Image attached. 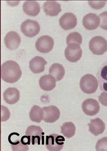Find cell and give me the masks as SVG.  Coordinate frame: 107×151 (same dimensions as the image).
Segmentation results:
<instances>
[{"instance_id":"cell-16","label":"cell","mask_w":107,"mask_h":151,"mask_svg":"<svg viewBox=\"0 0 107 151\" xmlns=\"http://www.w3.org/2000/svg\"><path fill=\"white\" fill-rule=\"evenodd\" d=\"M88 125L90 132L96 136L103 134L106 129L105 124L99 118L90 120Z\"/></svg>"},{"instance_id":"cell-22","label":"cell","mask_w":107,"mask_h":151,"mask_svg":"<svg viewBox=\"0 0 107 151\" xmlns=\"http://www.w3.org/2000/svg\"><path fill=\"white\" fill-rule=\"evenodd\" d=\"M29 117L31 121L40 123L44 118V112L42 109L38 106H33L30 112Z\"/></svg>"},{"instance_id":"cell-23","label":"cell","mask_w":107,"mask_h":151,"mask_svg":"<svg viewBox=\"0 0 107 151\" xmlns=\"http://www.w3.org/2000/svg\"><path fill=\"white\" fill-rule=\"evenodd\" d=\"M76 128L74 124L71 122H66L61 126V133L65 137L70 138L75 135Z\"/></svg>"},{"instance_id":"cell-9","label":"cell","mask_w":107,"mask_h":151,"mask_svg":"<svg viewBox=\"0 0 107 151\" xmlns=\"http://www.w3.org/2000/svg\"><path fill=\"white\" fill-rule=\"evenodd\" d=\"M42 109L44 112L43 120L46 123H54L59 119L60 112L56 106H50Z\"/></svg>"},{"instance_id":"cell-13","label":"cell","mask_w":107,"mask_h":151,"mask_svg":"<svg viewBox=\"0 0 107 151\" xmlns=\"http://www.w3.org/2000/svg\"><path fill=\"white\" fill-rule=\"evenodd\" d=\"M47 62L42 57L36 56L31 60L29 62V67L33 73L39 74L45 69V66Z\"/></svg>"},{"instance_id":"cell-8","label":"cell","mask_w":107,"mask_h":151,"mask_svg":"<svg viewBox=\"0 0 107 151\" xmlns=\"http://www.w3.org/2000/svg\"><path fill=\"white\" fill-rule=\"evenodd\" d=\"M54 42L53 39L47 35L41 36L36 41V48L40 52L46 53L50 52L53 49Z\"/></svg>"},{"instance_id":"cell-25","label":"cell","mask_w":107,"mask_h":151,"mask_svg":"<svg viewBox=\"0 0 107 151\" xmlns=\"http://www.w3.org/2000/svg\"><path fill=\"white\" fill-rule=\"evenodd\" d=\"M12 147V149L14 151H26L29 150L28 145H25L22 142L21 140L17 139L13 142L11 140L9 142Z\"/></svg>"},{"instance_id":"cell-4","label":"cell","mask_w":107,"mask_h":151,"mask_svg":"<svg viewBox=\"0 0 107 151\" xmlns=\"http://www.w3.org/2000/svg\"><path fill=\"white\" fill-rule=\"evenodd\" d=\"M65 139L63 137L56 134L47 136L46 145L50 151H59L63 148Z\"/></svg>"},{"instance_id":"cell-7","label":"cell","mask_w":107,"mask_h":151,"mask_svg":"<svg viewBox=\"0 0 107 151\" xmlns=\"http://www.w3.org/2000/svg\"><path fill=\"white\" fill-rule=\"evenodd\" d=\"M82 53L80 45L76 43H70L68 45L65 49V55L68 60L75 63L81 58Z\"/></svg>"},{"instance_id":"cell-11","label":"cell","mask_w":107,"mask_h":151,"mask_svg":"<svg viewBox=\"0 0 107 151\" xmlns=\"http://www.w3.org/2000/svg\"><path fill=\"white\" fill-rule=\"evenodd\" d=\"M59 24L65 30L73 29L76 27L77 19L76 16L73 13H65L59 20Z\"/></svg>"},{"instance_id":"cell-20","label":"cell","mask_w":107,"mask_h":151,"mask_svg":"<svg viewBox=\"0 0 107 151\" xmlns=\"http://www.w3.org/2000/svg\"><path fill=\"white\" fill-rule=\"evenodd\" d=\"M23 10L25 14L31 16L35 17L40 11L39 4L35 1H27L23 5Z\"/></svg>"},{"instance_id":"cell-26","label":"cell","mask_w":107,"mask_h":151,"mask_svg":"<svg viewBox=\"0 0 107 151\" xmlns=\"http://www.w3.org/2000/svg\"><path fill=\"white\" fill-rule=\"evenodd\" d=\"M96 147V151H107V137L98 140Z\"/></svg>"},{"instance_id":"cell-21","label":"cell","mask_w":107,"mask_h":151,"mask_svg":"<svg viewBox=\"0 0 107 151\" xmlns=\"http://www.w3.org/2000/svg\"><path fill=\"white\" fill-rule=\"evenodd\" d=\"M65 74V70L62 65L59 63H54L51 66L49 70V75L54 77L57 81L63 78Z\"/></svg>"},{"instance_id":"cell-31","label":"cell","mask_w":107,"mask_h":151,"mask_svg":"<svg viewBox=\"0 0 107 151\" xmlns=\"http://www.w3.org/2000/svg\"><path fill=\"white\" fill-rule=\"evenodd\" d=\"M21 141L24 145H30L31 143L30 137L27 135L23 136L22 137Z\"/></svg>"},{"instance_id":"cell-1","label":"cell","mask_w":107,"mask_h":151,"mask_svg":"<svg viewBox=\"0 0 107 151\" xmlns=\"http://www.w3.org/2000/svg\"><path fill=\"white\" fill-rule=\"evenodd\" d=\"M22 73L19 64L14 61H7L2 65L1 78L4 81L14 83L19 80Z\"/></svg>"},{"instance_id":"cell-12","label":"cell","mask_w":107,"mask_h":151,"mask_svg":"<svg viewBox=\"0 0 107 151\" xmlns=\"http://www.w3.org/2000/svg\"><path fill=\"white\" fill-rule=\"evenodd\" d=\"M21 41L18 34L11 31L7 34L4 39V42L6 48L10 50H14L19 47Z\"/></svg>"},{"instance_id":"cell-6","label":"cell","mask_w":107,"mask_h":151,"mask_svg":"<svg viewBox=\"0 0 107 151\" xmlns=\"http://www.w3.org/2000/svg\"><path fill=\"white\" fill-rule=\"evenodd\" d=\"M25 134L30 137L31 143L32 145H40L41 140L42 145H44V133L40 126L31 125L26 130Z\"/></svg>"},{"instance_id":"cell-5","label":"cell","mask_w":107,"mask_h":151,"mask_svg":"<svg viewBox=\"0 0 107 151\" xmlns=\"http://www.w3.org/2000/svg\"><path fill=\"white\" fill-rule=\"evenodd\" d=\"M40 29V26L38 22L32 20H25L21 26L22 32L25 36L29 37H33L37 35Z\"/></svg>"},{"instance_id":"cell-27","label":"cell","mask_w":107,"mask_h":151,"mask_svg":"<svg viewBox=\"0 0 107 151\" xmlns=\"http://www.w3.org/2000/svg\"><path fill=\"white\" fill-rule=\"evenodd\" d=\"M100 18V27L103 29L107 30V12H104L99 15Z\"/></svg>"},{"instance_id":"cell-10","label":"cell","mask_w":107,"mask_h":151,"mask_svg":"<svg viewBox=\"0 0 107 151\" xmlns=\"http://www.w3.org/2000/svg\"><path fill=\"white\" fill-rule=\"evenodd\" d=\"M82 108L86 114L90 116L97 114L100 109V104L98 101L93 99H87L83 101Z\"/></svg>"},{"instance_id":"cell-17","label":"cell","mask_w":107,"mask_h":151,"mask_svg":"<svg viewBox=\"0 0 107 151\" xmlns=\"http://www.w3.org/2000/svg\"><path fill=\"white\" fill-rule=\"evenodd\" d=\"M43 8L46 14L51 17L57 16L62 11L60 4L56 1H46L44 4Z\"/></svg>"},{"instance_id":"cell-3","label":"cell","mask_w":107,"mask_h":151,"mask_svg":"<svg viewBox=\"0 0 107 151\" xmlns=\"http://www.w3.org/2000/svg\"><path fill=\"white\" fill-rule=\"evenodd\" d=\"M89 46L91 51L96 55H102L107 51V41L102 36H96L91 39Z\"/></svg>"},{"instance_id":"cell-30","label":"cell","mask_w":107,"mask_h":151,"mask_svg":"<svg viewBox=\"0 0 107 151\" xmlns=\"http://www.w3.org/2000/svg\"><path fill=\"white\" fill-rule=\"evenodd\" d=\"M98 100L103 105L107 106V93L104 92L98 97Z\"/></svg>"},{"instance_id":"cell-18","label":"cell","mask_w":107,"mask_h":151,"mask_svg":"<svg viewBox=\"0 0 107 151\" xmlns=\"http://www.w3.org/2000/svg\"><path fill=\"white\" fill-rule=\"evenodd\" d=\"M96 76L101 90L107 92V61L102 65L98 70Z\"/></svg>"},{"instance_id":"cell-28","label":"cell","mask_w":107,"mask_h":151,"mask_svg":"<svg viewBox=\"0 0 107 151\" xmlns=\"http://www.w3.org/2000/svg\"><path fill=\"white\" fill-rule=\"evenodd\" d=\"M106 1H88L89 4L93 8L96 9H100L103 8L105 6Z\"/></svg>"},{"instance_id":"cell-15","label":"cell","mask_w":107,"mask_h":151,"mask_svg":"<svg viewBox=\"0 0 107 151\" xmlns=\"http://www.w3.org/2000/svg\"><path fill=\"white\" fill-rule=\"evenodd\" d=\"M5 101L9 105L16 104L20 99V93L15 88H9L5 91L3 94Z\"/></svg>"},{"instance_id":"cell-19","label":"cell","mask_w":107,"mask_h":151,"mask_svg":"<svg viewBox=\"0 0 107 151\" xmlns=\"http://www.w3.org/2000/svg\"><path fill=\"white\" fill-rule=\"evenodd\" d=\"M56 80L54 77L50 75H45L39 80L40 87L43 90L50 91L56 87Z\"/></svg>"},{"instance_id":"cell-29","label":"cell","mask_w":107,"mask_h":151,"mask_svg":"<svg viewBox=\"0 0 107 151\" xmlns=\"http://www.w3.org/2000/svg\"><path fill=\"white\" fill-rule=\"evenodd\" d=\"M1 107L4 110L1 109V122H6L10 118V112L8 109L5 106H1Z\"/></svg>"},{"instance_id":"cell-24","label":"cell","mask_w":107,"mask_h":151,"mask_svg":"<svg viewBox=\"0 0 107 151\" xmlns=\"http://www.w3.org/2000/svg\"><path fill=\"white\" fill-rule=\"evenodd\" d=\"M83 38L80 34L77 32H73L69 34L66 39L67 45L70 43H76L80 46L82 43Z\"/></svg>"},{"instance_id":"cell-14","label":"cell","mask_w":107,"mask_h":151,"mask_svg":"<svg viewBox=\"0 0 107 151\" xmlns=\"http://www.w3.org/2000/svg\"><path fill=\"white\" fill-rule=\"evenodd\" d=\"M100 18L95 14L90 13L83 17V24L85 27L88 30H93L97 28L100 24Z\"/></svg>"},{"instance_id":"cell-2","label":"cell","mask_w":107,"mask_h":151,"mask_svg":"<svg viewBox=\"0 0 107 151\" xmlns=\"http://www.w3.org/2000/svg\"><path fill=\"white\" fill-rule=\"evenodd\" d=\"M80 86L83 92L88 94H92L98 89V80L92 75L86 74L80 79Z\"/></svg>"}]
</instances>
